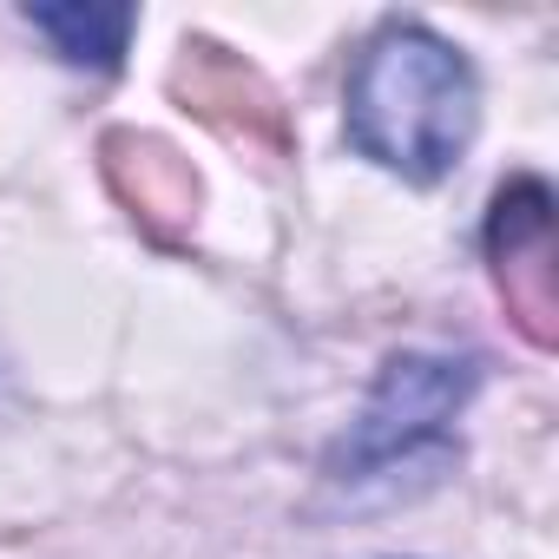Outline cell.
<instances>
[{
	"label": "cell",
	"mask_w": 559,
	"mask_h": 559,
	"mask_svg": "<svg viewBox=\"0 0 559 559\" xmlns=\"http://www.w3.org/2000/svg\"><path fill=\"white\" fill-rule=\"evenodd\" d=\"M349 145L402 185H441L480 132V80L454 40L389 21L362 40L343 99Z\"/></svg>",
	"instance_id": "1"
},
{
	"label": "cell",
	"mask_w": 559,
	"mask_h": 559,
	"mask_svg": "<svg viewBox=\"0 0 559 559\" xmlns=\"http://www.w3.org/2000/svg\"><path fill=\"white\" fill-rule=\"evenodd\" d=\"M480 389L474 356H441V349H402L382 362L362 415L330 454V480L362 487L389 480L395 467H441L454 454V421Z\"/></svg>",
	"instance_id": "2"
},
{
	"label": "cell",
	"mask_w": 559,
	"mask_h": 559,
	"mask_svg": "<svg viewBox=\"0 0 559 559\" xmlns=\"http://www.w3.org/2000/svg\"><path fill=\"white\" fill-rule=\"evenodd\" d=\"M47 40H53V53L60 60H73V67H119V53H126V40H132V8H34L27 14Z\"/></svg>",
	"instance_id": "3"
}]
</instances>
